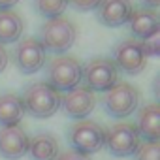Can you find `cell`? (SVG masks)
Returning a JSON list of instances; mask_svg holds the SVG:
<instances>
[{
	"label": "cell",
	"mask_w": 160,
	"mask_h": 160,
	"mask_svg": "<svg viewBox=\"0 0 160 160\" xmlns=\"http://www.w3.org/2000/svg\"><path fill=\"white\" fill-rule=\"evenodd\" d=\"M134 160H160V143L143 141L134 152Z\"/></svg>",
	"instance_id": "cell-19"
},
{
	"label": "cell",
	"mask_w": 160,
	"mask_h": 160,
	"mask_svg": "<svg viewBox=\"0 0 160 160\" xmlns=\"http://www.w3.org/2000/svg\"><path fill=\"white\" fill-rule=\"evenodd\" d=\"M141 43V49L145 53V57H158L160 55V32L152 34L151 38L139 42Z\"/></svg>",
	"instance_id": "cell-20"
},
{
	"label": "cell",
	"mask_w": 160,
	"mask_h": 160,
	"mask_svg": "<svg viewBox=\"0 0 160 160\" xmlns=\"http://www.w3.org/2000/svg\"><path fill=\"white\" fill-rule=\"evenodd\" d=\"M81 72H83V66L79 64L77 58L60 55V57H55L47 64L45 83L51 85L58 92H68L81 83Z\"/></svg>",
	"instance_id": "cell-3"
},
{
	"label": "cell",
	"mask_w": 160,
	"mask_h": 160,
	"mask_svg": "<svg viewBox=\"0 0 160 160\" xmlns=\"http://www.w3.org/2000/svg\"><path fill=\"white\" fill-rule=\"evenodd\" d=\"M28 151V136L17 126H2L0 128V156L6 160H19Z\"/></svg>",
	"instance_id": "cell-11"
},
{
	"label": "cell",
	"mask_w": 160,
	"mask_h": 160,
	"mask_svg": "<svg viewBox=\"0 0 160 160\" xmlns=\"http://www.w3.org/2000/svg\"><path fill=\"white\" fill-rule=\"evenodd\" d=\"M23 28H25L23 19L15 12L12 10L0 12V45L17 42L23 36Z\"/></svg>",
	"instance_id": "cell-17"
},
{
	"label": "cell",
	"mask_w": 160,
	"mask_h": 160,
	"mask_svg": "<svg viewBox=\"0 0 160 160\" xmlns=\"http://www.w3.org/2000/svg\"><path fill=\"white\" fill-rule=\"evenodd\" d=\"M60 98L62 94L58 91H55L45 81H38L25 89L21 100L25 106V113L36 119H49L60 109Z\"/></svg>",
	"instance_id": "cell-1"
},
{
	"label": "cell",
	"mask_w": 160,
	"mask_h": 160,
	"mask_svg": "<svg viewBox=\"0 0 160 160\" xmlns=\"http://www.w3.org/2000/svg\"><path fill=\"white\" fill-rule=\"evenodd\" d=\"M134 12L132 0H102L96 8V17L104 27H121L128 23L130 15Z\"/></svg>",
	"instance_id": "cell-12"
},
{
	"label": "cell",
	"mask_w": 160,
	"mask_h": 160,
	"mask_svg": "<svg viewBox=\"0 0 160 160\" xmlns=\"http://www.w3.org/2000/svg\"><path fill=\"white\" fill-rule=\"evenodd\" d=\"M81 81L85 83L83 87H87L92 92H106L119 83V68L111 58H92L83 66Z\"/></svg>",
	"instance_id": "cell-5"
},
{
	"label": "cell",
	"mask_w": 160,
	"mask_h": 160,
	"mask_svg": "<svg viewBox=\"0 0 160 160\" xmlns=\"http://www.w3.org/2000/svg\"><path fill=\"white\" fill-rule=\"evenodd\" d=\"M32 160H55L58 156V141L51 134H36L28 138V151Z\"/></svg>",
	"instance_id": "cell-15"
},
{
	"label": "cell",
	"mask_w": 160,
	"mask_h": 160,
	"mask_svg": "<svg viewBox=\"0 0 160 160\" xmlns=\"http://www.w3.org/2000/svg\"><path fill=\"white\" fill-rule=\"evenodd\" d=\"M8 60H10V57H8V51L4 49V45H0V73H2V72L6 70V66H8Z\"/></svg>",
	"instance_id": "cell-23"
},
{
	"label": "cell",
	"mask_w": 160,
	"mask_h": 160,
	"mask_svg": "<svg viewBox=\"0 0 160 160\" xmlns=\"http://www.w3.org/2000/svg\"><path fill=\"white\" fill-rule=\"evenodd\" d=\"M102 106L108 115H111L115 119H124L138 109L139 92L134 85L121 81V83L113 85L109 91H106V94L102 96Z\"/></svg>",
	"instance_id": "cell-4"
},
{
	"label": "cell",
	"mask_w": 160,
	"mask_h": 160,
	"mask_svg": "<svg viewBox=\"0 0 160 160\" xmlns=\"http://www.w3.org/2000/svg\"><path fill=\"white\" fill-rule=\"evenodd\" d=\"M139 143H141V138L138 136L134 124L119 122V124H113V126H109L106 130L104 145L108 147V151L113 156H119V158L130 156V154L136 152Z\"/></svg>",
	"instance_id": "cell-7"
},
{
	"label": "cell",
	"mask_w": 160,
	"mask_h": 160,
	"mask_svg": "<svg viewBox=\"0 0 160 160\" xmlns=\"http://www.w3.org/2000/svg\"><path fill=\"white\" fill-rule=\"evenodd\" d=\"M143 4L151 10H156V6H160V0H143Z\"/></svg>",
	"instance_id": "cell-25"
},
{
	"label": "cell",
	"mask_w": 160,
	"mask_h": 160,
	"mask_svg": "<svg viewBox=\"0 0 160 160\" xmlns=\"http://www.w3.org/2000/svg\"><path fill=\"white\" fill-rule=\"evenodd\" d=\"M13 58H15L19 72L25 75H30L43 68V64L47 60V51L38 38L30 36V38H25L19 42V45L15 47Z\"/></svg>",
	"instance_id": "cell-9"
},
{
	"label": "cell",
	"mask_w": 160,
	"mask_h": 160,
	"mask_svg": "<svg viewBox=\"0 0 160 160\" xmlns=\"http://www.w3.org/2000/svg\"><path fill=\"white\" fill-rule=\"evenodd\" d=\"M40 36L42 38H38V40L45 47V51H53L57 55H62V53L70 51V47L75 43L77 28L66 17H53L42 25Z\"/></svg>",
	"instance_id": "cell-2"
},
{
	"label": "cell",
	"mask_w": 160,
	"mask_h": 160,
	"mask_svg": "<svg viewBox=\"0 0 160 160\" xmlns=\"http://www.w3.org/2000/svg\"><path fill=\"white\" fill-rule=\"evenodd\" d=\"M102 0H68V4L77 12H91L100 6Z\"/></svg>",
	"instance_id": "cell-21"
},
{
	"label": "cell",
	"mask_w": 160,
	"mask_h": 160,
	"mask_svg": "<svg viewBox=\"0 0 160 160\" xmlns=\"http://www.w3.org/2000/svg\"><path fill=\"white\" fill-rule=\"evenodd\" d=\"M34 8L45 19L62 17V13L68 8V0H34Z\"/></svg>",
	"instance_id": "cell-18"
},
{
	"label": "cell",
	"mask_w": 160,
	"mask_h": 160,
	"mask_svg": "<svg viewBox=\"0 0 160 160\" xmlns=\"http://www.w3.org/2000/svg\"><path fill=\"white\" fill-rule=\"evenodd\" d=\"M96 106V96L83 85H77L75 89L68 91L60 98V108L72 119H85Z\"/></svg>",
	"instance_id": "cell-10"
},
{
	"label": "cell",
	"mask_w": 160,
	"mask_h": 160,
	"mask_svg": "<svg viewBox=\"0 0 160 160\" xmlns=\"http://www.w3.org/2000/svg\"><path fill=\"white\" fill-rule=\"evenodd\" d=\"M115 66L128 75H138L147 66V57L141 49V43L138 40H122L113 47V58Z\"/></svg>",
	"instance_id": "cell-8"
},
{
	"label": "cell",
	"mask_w": 160,
	"mask_h": 160,
	"mask_svg": "<svg viewBox=\"0 0 160 160\" xmlns=\"http://www.w3.org/2000/svg\"><path fill=\"white\" fill-rule=\"evenodd\" d=\"M136 132L145 141L160 139V106L158 104H147L138 111Z\"/></svg>",
	"instance_id": "cell-14"
},
{
	"label": "cell",
	"mask_w": 160,
	"mask_h": 160,
	"mask_svg": "<svg viewBox=\"0 0 160 160\" xmlns=\"http://www.w3.org/2000/svg\"><path fill=\"white\" fill-rule=\"evenodd\" d=\"M55 160H91V158H89L87 154H81V152L70 149V151H64L62 154H58Z\"/></svg>",
	"instance_id": "cell-22"
},
{
	"label": "cell",
	"mask_w": 160,
	"mask_h": 160,
	"mask_svg": "<svg viewBox=\"0 0 160 160\" xmlns=\"http://www.w3.org/2000/svg\"><path fill=\"white\" fill-rule=\"evenodd\" d=\"M19 0H0V12H6V10H12Z\"/></svg>",
	"instance_id": "cell-24"
},
{
	"label": "cell",
	"mask_w": 160,
	"mask_h": 160,
	"mask_svg": "<svg viewBox=\"0 0 160 160\" xmlns=\"http://www.w3.org/2000/svg\"><path fill=\"white\" fill-rule=\"evenodd\" d=\"M128 28H130V34L136 36L134 40L143 42V40L151 38L152 34L160 32V17H158L156 10L138 8L132 12V15L128 19Z\"/></svg>",
	"instance_id": "cell-13"
},
{
	"label": "cell",
	"mask_w": 160,
	"mask_h": 160,
	"mask_svg": "<svg viewBox=\"0 0 160 160\" xmlns=\"http://www.w3.org/2000/svg\"><path fill=\"white\" fill-rule=\"evenodd\" d=\"M23 117H25V106H23L21 96H17V94L0 96V124L17 126Z\"/></svg>",
	"instance_id": "cell-16"
},
{
	"label": "cell",
	"mask_w": 160,
	"mask_h": 160,
	"mask_svg": "<svg viewBox=\"0 0 160 160\" xmlns=\"http://www.w3.org/2000/svg\"><path fill=\"white\" fill-rule=\"evenodd\" d=\"M68 139L73 151L89 156L92 152H98L104 147L106 130L94 121H79L73 126H70Z\"/></svg>",
	"instance_id": "cell-6"
}]
</instances>
